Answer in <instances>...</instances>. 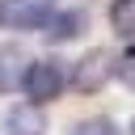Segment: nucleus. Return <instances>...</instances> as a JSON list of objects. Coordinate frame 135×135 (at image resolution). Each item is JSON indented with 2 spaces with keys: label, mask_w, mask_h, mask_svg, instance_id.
<instances>
[{
  "label": "nucleus",
  "mask_w": 135,
  "mask_h": 135,
  "mask_svg": "<svg viewBox=\"0 0 135 135\" xmlns=\"http://www.w3.org/2000/svg\"><path fill=\"white\" fill-rule=\"evenodd\" d=\"M72 76H68V68H63V59H34L30 63V72H25V97L34 101V105H46V101H55L59 93H63V84H68Z\"/></svg>",
  "instance_id": "1"
},
{
  "label": "nucleus",
  "mask_w": 135,
  "mask_h": 135,
  "mask_svg": "<svg viewBox=\"0 0 135 135\" xmlns=\"http://www.w3.org/2000/svg\"><path fill=\"white\" fill-rule=\"evenodd\" d=\"M110 72H114V55L97 46V51H89L84 59H76V68H72V84H76V93H97V89H105Z\"/></svg>",
  "instance_id": "2"
},
{
  "label": "nucleus",
  "mask_w": 135,
  "mask_h": 135,
  "mask_svg": "<svg viewBox=\"0 0 135 135\" xmlns=\"http://www.w3.org/2000/svg\"><path fill=\"white\" fill-rule=\"evenodd\" d=\"M51 8V0H0V21H8L13 30H42Z\"/></svg>",
  "instance_id": "3"
},
{
  "label": "nucleus",
  "mask_w": 135,
  "mask_h": 135,
  "mask_svg": "<svg viewBox=\"0 0 135 135\" xmlns=\"http://www.w3.org/2000/svg\"><path fill=\"white\" fill-rule=\"evenodd\" d=\"M84 25H89V13L68 4V8H51L42 34H46V42H72L76 34H84Z\"/></svg>",
  "instance_id": "4"
},
{
  "label": "nucleus",
  "mask_w": 135,
  "mask_h": 135,
  "mask_svg": "<svg viewBox=\"0 0 135 135\" xmlns=\"http://www.w3.org/2000/svg\"><path fill=\"white\" fill-rule=\"evenodd\" d=\"M4 135H46V114L34 101H17L4 110Z\"/></svg>",
  "instance_id": "5"
},
{
  "label": "nucleus",
  "mask_w": 135,
  "mask_h": 135,
  "mask_svg": "<svg viewBox=\"0 0 135 135\" xmlns=\"http://www.w3.org/2000/svg\"><path fill=\"white\" fill-rule=\"evenodd\" d=\"M30 63H34V59H25V51H21V46H0V93H8V89H17V84H25Z\"/></svg>",
  "instance_id": "6"
},
{
  "label": "nucleus",
  "mask_w": 135,
  "mask_h": 135,
  "mask_svg": "<svg viewBox=\"0 0 135 135\" xmlns=\"http://www.w3.org/2000/svg\"><path fill=\"white\" fill-rule=\"evenodd\" d=\"M110 25H114V34L131 38L135 34V0H114L110 4Z\"/></svg>",
  "instance_id": "7"
},
{
  "label": "nucleus",
  "mask_w": 135,
  "mask_h": 135,
  "mask_svg": "<svg viewBox=\"0 0 135 135\" xmlns=\"http://www.w3.org/2000/svg\"><path fill=\"white\" fill-rule=\"evenodd\" d=\"M114 72H118V80H122L127 89H135V42H131V46L114 59Z\"/></svg>",
  "instance_id": "8"
},
{
  "label": "nucleus",
  "mask_w": 135,
  "mask_h": 135,
  "mask_svg": "<svg viewBox=\"0 0 135 135\" xmlns=\"http://www.w3.org/2000/svg\"><path fill=\"white\" fill-rule=\"evenodd\" d=\"M72 135H118V127H114L110 118H89V122L72 127Z\"/></svg>",
  "instance_id": "9"
},
{
  "label": "nucleus",
  "mask_w": 135,
  "mask_h": 135,
  "mask_svg": "<svg viewBox=\"0 0 135 135\" xmlns=\"http://www.w3.org/2000/svg\"><path fill=\"white\" fill-rule=\"evenodd\" d=\"M131 135H135V118H131Z\"/></svg>",
  "instance_id": "10"
}]
</instances>
